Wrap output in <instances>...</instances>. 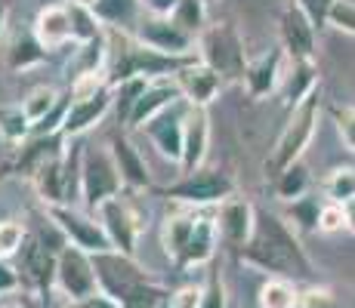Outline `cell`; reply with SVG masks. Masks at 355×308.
I'll list each match as a JSON object with an SVG mask.
<instances>
[{"label":"cell","mask_w":355,"mask_h":308,"mask_svg":"<svg viewBox=\"0 0 355 308\" xmlns=\"http://www.w3.org/2000/svg\"><path fill=\"white\" fill-rule=\"evenodd\" d=\"M241 262L272 278H306L312 262L300 244L291 222L272 213H257V228L248 246H241Z\"/></svg>","instance_id":"cell-1"},{"label":"cell","mask_w":355,"mask_h":308,"mask_svg":"<svg viewBox=\"0 0 355 308\" xmlns=\"http://www.w3.org/2000/svg\"><path fill=\"white\" fill-rule=\"evenodd\" d=\"M315 127H318V93H312L309 99L300 102V105L291 111L288 127L282 129L275 148H272V154L266 157V163H263L266 176L275 179V176H282L288 167L300 163V157H303V152L312 142V136H315Z\"/></svg>","instance_id":"cell-2"},{"label":"cell","mask_w":355,"mask_h":308,"mask_svg":"<svg viewBox=\"0 0 355 308\" xmlns=\"http://www.w3.org/2000/svg\"><path fill=\"white\" fill-rule=\"evenodd\" d=\"M56 287L65 293L68 305L84 302L90 296H99V280H96V265L93 256L80 246H65L56 256Z\"/></svg>","instance_id":"cell-3"},{"label":"cell","mask_w":355,"mask_h":308,"mask_svg":"<svg viewBox=\"0 0 355 308\" xmlns=\"http://www.w3.org/2000/svg\"><path fill=\"white\" fill-rule=\"evenodd\" d=\"M96 265V280H99V293L108 296L112 302H124L133 290H139L142 284H148V275L133 262L124 253H96L93 256Z\"/></svg>","instance_id":"cell-4"},{"label":"cell","mask_w":355,"mask_h":308,"mask_svg":"<svg viewBox=\"0 0 355 308\" xmlns=\"http://www.w3.org/2000/svg\"><path fill=\"white\" fill-rule=\"evenodd\" d=\"M201 56L204 65H210L220 78H244V71H248L244 44L232 25H214L201 34Z\"/></svg>","instance_id":"cell-5"},{"label":"cell","mask_w":355,"mask_h":308,"mask_svg":"<svg viewBox=\"0 0 355 308\" xmlns=\"http://www.w3.org/2000/svg\"><path fill=\"white\" fill-rule=\"evenodd\" d=\"M232 194H235V182L226 173H216V170H195L189 179L167 188V197L186 203H226Z\"/></svg>","instance_id":"cell-6"},{"label":"cell","mask_w":355,"mask_h":308,"mask_svg":"<svg viewBox=\"0 0 355 308\" xmlns=\"http://www.w3.org/2000/svg\"><path fill=\"white\" fill-rule=\"evenodd\" d=\"M80 173H84V197L90 207H102L105 201H112L121 185L118 163L105 152H87Z\"/></svg>","instance_id":"cell-7"},{"label":"cell","mask_w":355,"mask_h":308,"mask_svg":"<svg viewBox=\"0 0 355 308\" xmlns=\"http://www.w3.org/2000/svg\"><path fill=\"white\" fill-rule=\"evenodd\" d=\"M282 50L291 56V62H312L315 59V25L309 22L297 3L282 12Z\"/></svg>","instance_id":"cell-8"},{"label":"cell","mask_w":355,"mask_h":308,"mask_svg":"<svg viewBox=\"0 0 355 308\" xmlns=\"http://www.w3.org/2000/svg\"><path fill=\"white\" fill-rule=\"evenodd\" d=\"M53 219H56L59 228H62L65 235L71 237V244L80 246V250H87L90 256L112 250V241H108V235H105V228H102V222L84 219L80 213H74V210H65V207H53Z\"/></svg>","instance_id":"cell-9"},{"label":"cell","mask_w":355,"mask_h":308,"mask_svg":"<svg viewBox=\"0 0 355 308\" xmlns=\"http://www.w3.org/2000/svg\"><path fill=\"white\" fill-rule=\"evenodd\" d=\"M220 235L223 241L232 244V246H248V241L254 237V228H257V210L250 201L244 197H229L220 210Z\"/></svg>","instance_id":"cell-10"},{"label":"cell","mask_w":355,"mask_h":308,"mask_svg":"<svg viewBox=\"0 0 355 308\" xmlns=\"http://www.w3.org/2000/svg\"><path fill=\"white\" fill-rule=\"evenodd\" d=\"M139 40L146 46H152V50L164 53V56H176V53H186L192 46V34L182 31L170 19H148L139 28Z\"/></svg>","instance_id":"cell-11"},{"label":"cell","mask_w":355,"mask_h":308,"mask_svg":"<svg viewBox=\"0 0 355 308\" xmlns=\"http://www.w3.org/2000/svg\"><path fill=\"white\" fill-rule=\"evenodd\" d=\"M99 213H102V228H105L112 246L121 250L124 256H130V253H133V241H136V222L130 219L127 207L118 197H112V201H105L99 207Z\"/></svg>","instance_id":"cell-12"},{"label":"cell","mask_w":355,"mask_h":308,"mask_svg":"<svg viewBox=\"0 0 355 308\" xmlns=\"http://www.w3.org/2000/svg\"><path fill=\"white\" fill-rule=\"evenodd\" d=\"M282 59H284V50H269L263 53L259 59L248 62V71H244V80H248L250 93L254 96H266L272 93L278 84H282Z\"/></svg>","instance_id":"cell-13"},{"label":"cell","mask_w":355,"mask_h":308,"mask_svg":"<svg viewBox=\"0 0 355 308\" xmlns=\"http://www.w3.org/2000/svg\"><path fill=\"white\" fill-rule=\"evenodd\" d=\"M220 84H223V78L210 65H204V62L201 65H192V68H180V90L186 93L198 108L214 99Z\"/></svg>","instance_id":"cell-14"},{"label":"cell","mask_w":355,"mask_h":308,"mask_svg":"<svg viewBox=\"0 0 355 308\" xmlns=\"http://www.w3.org/2000/svg\"><path fill=\"white\" fill-rule=\"evenodd\" d=\"M312 93H318V78H315V62H291V71L282 78V96L291 105V111L306 102Z\"/></svg>","instance_id":"cell-15"},{"label":"cell","mask_w":355,"mask_h":308,"mask_svg":"<svg viewBox=\"0 0 355 308\" xmlns=\"http://www.w3.org/2000/svg\"><path fill=\"white\" fill-rule=\"evenodd\" d=\"M108 105H112V99H108L105 90L96 93V96H90V99L71 102V108H68V114L62 120V129H65V133H71V136L84 133L87 127H93V123H96L102 114L108 111Z\"/></svg>","instance_id":"cell-16"},{"label":"cell","mask_w":355,"mask_h":308,"mask_svg":"<svg viewBox=\"0 0 355 308\" xmlns=\"http://www.w3.org/2000/svg\"><path fill=\"white\" fill-rule=\"evenodd\" d=\"M19 256H22V271L31 284L50 287V280H56V259L46 253V246H40L34 241V237H28V241L22 244Z\"/></svg>","instance_id":"cell-17"},{"label":"cell","mask_w":355,"mask_h":308,"mask_svg":"<svg viewBox=\"0 0 355 308\" xmlns=\"http://www.w3.org/2000/svg\"><path fill=\"white\" fill-rule=\"evenodd\" d=\"M148 136L155 139V145L164 154H170L173 161H182V142H186V127L180 123L176 114H158V118L148 120Z\"/></svg>","instance_id":"cell-18"},{"label":"cell","mask_w":355,"mask_h":308,"mask_svg":"<svg viewBox=\"0 0 355 308\" xmlns=\"http://www.w3.org/2000/svg\"><path fill=\"white\" fill-rule=\"evenodd\" d=\"M180 93V84H155V87H146V93L139 96V102L133 105L130 111V127H142L152 118H158V111H167L170 99Z\"/></svg>","instance_id":"cell-19"},{"label":"cell","mask_w":355,"mask_h":308,"mask_svg":"<svg viewBox=\"0 0 355 308\" xmlns=\"http://www.w3.org/2000/svg\"><path fill=\"white\" fill-rule=\"evenodd\" d=\"M74 37L71 28V10L62 6H50L37 16V44L40 46H59Z\"/></svg>","instance_id":"cell-20"},{"label":"cell","mask_w":355,"mask_h":308,"mask_svg":"<svg viewBox=\"0 0 355 308\" xmlns=\"http://www.w3.org/2000/svg\"><path fill=\"white\" fill-rule=\"evenodd\" d=\"M216 225L210 219H195V228L189 235L186 250L180 253V265H201L214 256V246H216Z\"/></svg>","instance_id":"cell-21"},{"label":"cell","mask_w":355,"mask_h":308,"mask_svg":"<svg viewBox=\"0 0 355 308\" xmlns=\"http://www.w3.org/2000/svg\"><path fill=\"white\" fill-rule=\"evenodd\" d=\"M204 148H207V114L195 108L192 118L186 120V142H182V167L189 173L204 161Z\"/></svg>","instance_id":"cell-22"},{"label":"cell","mask_w":355,"mask_h":308,"mask_svg":"<svg viewBox=\"0 0 355 308\" xmlns=\"http://www.w3.org/2000/svg\"><path fill=\"white\" fill-rule=\"evenodd\" d=\"M112 157H114V163H118L121 179H124L127 185H133V188H142V185H148L146 163L139 161L136 148L130 145L127 139H114L112 142Z\"/></svg>","instance_id":"cell-23"},{"label":"cell","mask_w":355,"mask_h":308,"mask_svg":"<svg viewBox=\"0 0 355 308\" xmlns=\"http://www.w3.org/2000/svg\"><path fill=\"white\" fill-rule=\"evenodd\" d=\"M257 302H259V308H297L300 290L293 287L291 278H269L259 287Z\"/></svg>","instance_id":"cell-24"},{"label":"cell","mask_w":355,"mask_h":308,"mask_svg":"<svg viewBox=\"0 0 355 308\" xmlns=\"http://www.w3.org/2000/svg\"><path fill=\"white\" fill-rule=\"evenodd\" d=\"M322 191H324V201L340 203V207L355 201V167H334L324 176Z\"/></svg>","instance_id":"cell-25"},{"label":"cell","mask_w":355,"mask_h":308,"mask_svg":"<svg viewBox=\"0 0 355 308\" xmlns=\"http://www.w3.org/2000/svg\"><path fill=\"white\" fill-rule=\"evenodd\" d=\"M275 194L288 203L309 194V173H306L303 163H293V167H288L282 176H275Z\"/></svg>","instance_id":"cell-26"},{"label":"cell","mask_w":355,"mask_h":308,"mask_svg":"<svg viewBox=\"0 0 355 308\" xmlns=\"http://www.w3.org/2000/svg\"><path fill=\"white\" fill-rule=\"evenodd\" d=\"M324 201H318V194H306L300 201H293L288 207V219H293L297 231H318V216H322Z\"/></svg>","instance_id":"cell-27"},{"label":"cell","mask_w":355,"mask_h":308,"mask_svg":"<svg viewBox=\"0 0 355 308\" xmlns=\"http://www.w3.org/2000/svg\"><path fill=\"white\" fill-rule=\"evenodd\" d=\"M62 182H65V176H62V163L56 161V157H46L44 163H40V170H37V188H40V194L46 197V201H62Z\"/></svg>","instance_id":"cell-28"},{"label":"cell","mask_w":355,"mask_h":308,"mask_svg":"<svg viewBox=\"0 0 355 308\" xmlns=\"http://www.w3.org/2000/svg\"><path fill=\"white\" fill-rule=\"evenodd\" d=\"M192 228H195V219H173V222H167V231H164V246H167L170 256L180 259V253L186 250V244H189Z\"/></svg>","instance_id":"cell-29"},{"label":"cell","mask_w":355,"mask_h":308,"mask_svg":"<svg viewBox=\"0 0 355 308\" xmlns=\"http://www.w3.org/2000/svg\"><path fill=\"white\" fill-rule=\"evenodd\" d=\"M136 12V0H96L93 3V16L105 19V22H127Z\"/></svg>","instance_id":"cell-30"},{"label":"cell","mask_w":355,"mask_h":308,"mask_svg":"<svg viewBox=\"0 0 355 308\" xmlns=\"http://www.w3.org/2000/svg\"><path fill=\"white\" fill-rule=\"evenodd\" d=\"M173 22L189 34L198 31L204 25V0H180V6L173 12Z\"/></svg>","instance_id":"cell-31"},{"label":"cell","mask_w":355,"mask_h":308,"mask_svg":"<svg viewBox=\"0 0 355 308\" xmlns=\"http://www.w3.org/2000/svg\"><path fill=\"white\" fill-rule=\"evenodd\" d=\"M56 105V90H50V87H37L28 99H25V118L28 120H46V111Z\"/></svg>","instance_id":"cell-32"},{"label":"cell","mask_w":355,"mask_h":308,"mask_svg":"<svg viewBox=\"0 0 355 308\" xmlns=\"http://www.w3.org/2000/svg\"><path fill=\"white\" fill-rule=\"evenodd\" d=\"M164 296H167V293H164L161 287H155L152 280H148V284H142L139 290L130 293L124 302H121V308H161L164 302H167Z\"/></svg>","instance_id":"cell-33"},{"label":"cell","mask_w":355,"mask_h":308,"mask_svg":"<svg viewBox=\"0 0 355 308\" xmlns=\"http://www.w3.org/2000/svg\"><path fill=\"white\" fill-rule=\"evenodd\" d=\"M327 25L355 37V0H337L327 12Z\"/></svg>","instance_id":"cell-34"},{"label":"cell","mask_w":355,"mask_h":308,"mask_svg":"<svg viewBox=\"0 0 355 308\" xmlns=\"http://www.w3.org/2000/svg\"><path fill=\"white\" fill-rule=\"evenodd\" d=\"M334 123H337V133L343 139V145L355 152V105H334L331 108Z\"/></svg>","instance_id":"cell-35"},{"label":"cell","mask_w":355,"mask_h":308,"mask_svg":"<svg viewBox=\"0 0 355 308\" xmlns=\"http://www.w3.org/2000/svg\"><path fill=\"white\" fill-rule=\"evenodd\" d=\"M340 228H346V210L340 207V203L324 201L322 216H318V231H322V235H334V231H340Z\"/></svg>","instance_id":"cell-36"},{"label":"cell","mask_w":355,"mask_h":308,"mask_svg":"<svg viewBox=\"0 0 355 308\" xmlns=\"http://www.w3.org/2000/svg\"><path fill=\"white\" fill-rule=\"evenodd\" d=\"M297 308H340V305L324 287H306V290H300Z\"/></svg>","instance_id":"cell-37"},{"label":"cell","mask_w":355,"mask_h":308,"mask_svg":"<svg viewBox=\"0 0 355 308\" xmlns=\"http://www.w3.org/2000/svg\"><path fill=\"white\" fill-rule=\"evenodd\" d=\"M25 244V235L16 222H0V256H10V253H19Z\"/></svg>","instance_id":"cell-38"},{"label":"cell","mask_w":355,"mask_h":308,"mask_svg":"<svg viewBox=\"0 0 355 308\" xmlns=\"http://www.w3.org/2000/svg\"><path fill=\"white\" fill-rule=\"evenodd\" d=\"M334 3H337V0H297V6L309 16V22L315 25V28L327 25V12H331Z\"/></svg>","instance_id":"cell-39"},{"label":"cell","mask_w":355,"mask_h":308,"mask_svg":"<svg viewBox=\"0 0 355 308\" xmlns=\"http://www.w3.org/2000/svg\"><path fill=\"white\" fill-rule=\"evenodd\" d=\"M0 127H3V133L10 136V139H19V136H25V129H28V118H25L22 108H16V111H0Z\"/></svg>","instance_id":"cell-40"},{"label":"cell","mask_w":355,"mask_h":308,"mask_svg":"<svg viewBox=\"0 0 355 308\" xmlns=\"http://www.w3.org/2000/svg\"><path fill=\"white\" fill-rule=\"evenodd\" d=\"M201 299H204V290L201 287H182L176 296H170L167 302L170 308H201Z\"/></svg>","instance_id":"cell-41"},{"label":"cell","mask_w":355,"mask_h":308,"mask_svg":"<svg viewBox=\"0 0 355 308\" xmlns=\"http://www.w3.org/2000/svg\"><path fill=\"white\" fill-rule=\"evenodd\" d=\"M44 56V46L37 44V40H25V44L16 46V56H12V65H31V62H37Z\"/></svg>","instance_id":"cell-42"},{"label":"cell","mask_w":355,"mask_h":308,"mask_svg":"<svg viewBox=\"0 0 355 308\" xmlns=\"http://www.w3.org/2000/svg\"><path fill=\"white\" fill-rule=\"evenodd\" d=\"M201 308H226V287H223L220 280H214V284L204 290Z\"/></svg>","instance_id":"cell-43"},{"label":"cell","mask_w":355,"mask_h":308,"mask_svg":"<svg viewBox=\"0 0 355 308\" xmlns=\"http://www.w3.org/2000/svg\"><path fill=\"white\" fill-rule=\"evenodd\" d=\"M68 308H121V305H118V302H112L108 296H102V293H99V296L84 299V302H71Z\"/></svg>","instance_id":"cell-44"},{"label":"cell","mask_w":355,"mask_h":308,"mask_svg":"<svg viewBox=\"0 0 355 308\" xmlns=\"http://www.w3.org/2000/svg\"><path fill=\"white\" fill-rule=\"evenodd\" d=\"M146 6L155 12V16H167V12H176L180 0H146Z\"/></svg>","instance_id":"cell-45"},{"label":"cell","mask_w":355,"mask_h":308,"mask_svg":"<svg viewBox=\"0 0 355 308\" xmlns=\"http://www.w3.org/2000/svg\"><path fill=\"white\" fill-rule=\"evenodd\" d=\"M16 287H19V278L0 262V293H10V290H16Z\"/></svg>","instance_id":"cell-46"},{"label":"cell","mask_w":355,"mask_h":308,"mask_svg":"<svg viewBox=\"0 0 355 308\" xmlns=\"http://www.w3.org/2000/svg\"><path fill=\"white\" fill-rule=\"evenodd\" d=\"M343 210H346V228H349L352 235H355V201H349Z\"/></svg>","instance_id":"cell-47"},{"label":"cell","mask_w":355,"mask_h":308,"mask_svg":"<svg viewBox=\"0 0 355 308\" xmlns=\"http://www.w3.org/2000/svg\"><path fill=\"white\" fill-rule=\"evenodd\" d=\"M3 22H6V6L0 3V31H3Z\"/></svg>","instance_id":"cell-48"},{"label":"cell","mask_w":355,"mask_h":308,"mask_svg":"<svg viewBox=\"0 0 355 308\" xmlns=\"http://www.w3.org/2000/svg\"><path fill=\"white\" fill-rule=\"evenodd\" d=\"M6 308H22V305H19V302H12V305H6Z\"/></svg>","instance_id":"cell-49"},{"label":"cell","mask_w":355,"mask_h":308,"mask_svg":"<svg viewBox=\"0 0 355 308\" xmlns=\"http://www.w3.org/2000/svg\"><path fill=\"white\" fill-rule=\"evenodd\" d=\"M161 308H170V302H164V305H161Z\"/></svg>","instance_id":"cell-50"},{"label":"cell","mask_w":355,"mask_h":308,"mask_svg":"<svg viewBox=\"0 0 355 308\" xmlns=\"http://www.w3.org/2000/svg\"><path fill=\"white\" fill-rule=\"evenodd\" d=\"M204 3H207V0H204Z\"/></svg>","instance_id":"cell-51"}]
</instances>
